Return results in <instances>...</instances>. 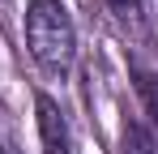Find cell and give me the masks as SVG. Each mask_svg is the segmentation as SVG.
Masks as SVG:
<instances>
[{"mask_svg": "<svg viewBox=\"0 0 158 154\" xmlns=\"http://www.w3.org/2000/svg\"><path fill=\"white\" fill-rule=\"evenodd\" d=\"M26 47L47 77H69L77 60V26L64 0H30L26 4Z\"/></svg>", "mask_w": 158, "mask_h": 154, "instance_id": "6da1fadb", "label": "cell"}, {"mask_svg": "<svg viewBox=\"0 0 158 154\" xmlns=\"http://www.w3.org/2000/svg\"><path fill=\"white\" fill-rule=\"evenodd\" d=\"M34 111H39V137H43V154H73L69 146V124L60 116L52 94H39L34 99Z\"/></svg>", "mask_w": 158, "mask_h": 154, "instance_id": "7a4b0ae2", "label": "cell"}, {"mask_svg": "<svg viewBox=\"0 0 158 154\" xmlns=\"http://www.w3.org/2000/svg\"><path fill=\"white\" fill-rule=\"evenodd\" d=\"M137 94H141L145 111H150V124L158 133V69H141L137 73Z\"/></svg>", "mask_w": 158, "mask_h": 154, "instance_id": "3957f363", "label": "cell"}, {"mask_svg": "<svg viewBox=\"0 0 158 154\" xmlns=\"http://www.w3.org/2000/svg\"><path fill=\"white\" fill-rule=\"evenodd\" d=\"M120 154H158V146L141 124H128L124 128V141H120Z\"/></svg>", "mask_w": 158, "mask_h": 154, "instance_id": "277c9868", "label": "cell"}, {"mask_svg": "<svg viewBox=\"0 0 158 154\" xmlns=\"http://www.w3.org/2000/svg\"><path fill=\"white\" fill-rule=\"evenodd\" d=\"M107 4H111L115 13H137V4H141V0H107Z\"/></svg>", "mask_w": 158, "mask_h": 154, "instance_id": "5b68a950", "label": "cell"}, {"mask_svg": "<svg viewBox=\"0 0 158 154\" xmlns=\"http://www.w3.org/2000/svg\"><path fill=\"white\" fill-rule=\"evenodd\" d=\"M0 154H13V150H4V146H0Z\"/></svg>", "mask_w": 158, "mask_h": 154, "instance_id": "8992f818", "label": "cell"}, {"mask_svg": "<svg viewBox=\"0 0 158 154\" xmlns=\"http://www.w3.org/2000/svg\"><path fill=\"white\" fill-rule=\"evenodd\" d=\"M4 4H9V0H0V9H4Z\"/></svg>", "mask_w": 158, "mask_h": 154, "instance_id": "52a82bcc", "label": "cell"}]
</instances>
